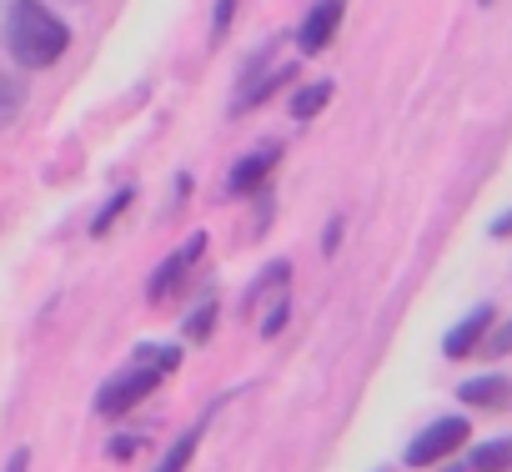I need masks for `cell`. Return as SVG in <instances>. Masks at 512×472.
I'll list each match as a JSON object with an SVG mask.
<instances>
[{
    "label": "cell",
    "instance_id": "2",
    "mask_svg": "<svg viewBox=\"0 0 512 472\" xmlns=\"http://www.w3.org/2000/svg\"><path fill=\"white\" fill-rule=\"evenodd\" d=\"M176 367H181V347L141 342V347L131 352V362H126L116 377H106V387L96 392V412H101V417H121V412H131V407L146 402V397H151Z\"/></svg>",
    "mask_w": 512,
    "mask_h": 472
},
{
    "label": "cell",
    "instance_id": "13",
    "mask_svg": "<svg viewBox=\"0 0 512 472\" xmlns=\"http://www.w3.org/2000/svg\"><path fill=\"white\" fill-rule=\"evenodd\" d=\"M131 201H136V186H121V191H111V201L96 211V221H91V236H106L126 211H131Z\"/></svg>",
    "mask_w": 512,
    "mask_h": 472
},
{
    "label": "cell",
    "instance_id": "10",
    "mask_svg": "<svg viewBox=\"0 0 512 472\" xmlns=\"http://www.w3.org/2000/svg\"><path fill=\"white\" fill-rule=\"evenodd\" d=\"M467 472H512V437H492V442H477L462 462Z\"/></svg>",
    "mask_w": 512,
    "mask_h": 472
},
{
    "label": "cell",
    "instance_id": "8",
    "mask_svg": "<svg viewBox=\"0 0 512 472\" xmlns=\"http://www.w3.org/2000/svg\"><path fill=\"white\" fill-rule=\"evenodd\" d=\"M292 76H297V66H287V61H282V66H267V71H251V81H246V86L236 91L231 111H251V106L272 101V96H277V91H282V86H287Z\"/></svg>",
    "mask_w": 512,
    "mask_h": 472
},
{
    "label": "cell",
    "instance_id": "21",
    "mask_svg": "<svg viewBox=\"0 0 512 472\" xmlns=\"http://www.w3.org/2000/svg\"><path fill=\"white\" fill-rule=\"evenodd\" d=\"M442 472H467V467H462V462H452V467H442Z\"/></svg>",
    "mask_w": 512,
    "mask_h": 472
},
{
    "label": "cell",
    "instance_id": "14",
    "mask_svg": "<svg viewBox=\"0 0 512 472\" xmlns=\"http://www.w3.org/2000/svg\"><path fill=\"white\" fill-rule=\"evenodd\" d=\"M507 352H512V317L507 322H492V332L482 337L477 357H507Z\"/></svg>",
    "mask_w": 512,
    "mask_h": 472
},
{
    "label": "cell",
    "instance_id": "7",
    "mask_svg": "<svg viewBox=\"0 0 512 472\" xmlns=\"http://www.w3.org/2000/svg\"><path fill=\"white\" fill-rule=\"evenodd\" d=\"M492 322H497V307H472L447 337H442V357H452V362H462V357H477V347H482V337L492 332Z\"/></svg>",
    "mask_w": 512,
    "mask_h": 472
},
{
    "label": "cell",
    "instance_id": "12",
    "mask_svg": "<svg viewBox=\"0 0 512 472\" xmlns=\"http://www.w3.org/2000/svg\"><path fill=\"white\" fill-rule=\"evenodd\" d=\"M327 101H332V81H312V86H302V91L292 96V106H287V111H292L297 121H312Z\"/></svg>",
    "mask_w": 512,
    "mask_h": 472
},
{
    "label": "cell",
    "instance_id": "11",
    "mask_svg": "<svg viewBox=\"0 0 512 472\" xmlns=\"http://www.w3.org/2000/svg\"><path fill=\"white\" fill-rule=\"evenodd\" d=\"M196 442H201V427H186L166 452H161V462H156V472H186L191 467V457H196Z\"/></svg>",
    "mask_w": 512,
    "mask_h": 472
},
{
    "label": "cell",
    "instance_id": "15",
    "mask_svg": "<svg viewBox=\"0 0 512 472\" xmlns=\"http://www.w3.org/2000/svg\"><path fill=\"white\" fill-rule=\"evenodd\" d=\"M211 327H216V302H201V307L186 317V337H191V342H206Z\"/></svg>",
    "mask_w": 512,
    "mask_h": 472
},
{
    "label": "cell",
    "instance_id": "18",
    "mask_svg": "<svg viewBox=\"0 0 512 472\" xmlns=\"http://www.w3.org/2000/svg\"><path fill=\"white\" fill-rule=\"evenodd\" d=\"M487 231L497 236V242H502V236H512V211H502V216H497V221H492Z\"/></svg>",
    "mask_w": 512,
    "mask_h": 472
},
{
    "label": "cell",
    "instance_id": "4",
    "mask_svg": "<svg viewBox=\"0 0 512 472\" xmlns=\"http://www.w3.org/2000/svg\"><path fill=\"white\" fill-rule=\"evenodd\" d=\"M206 242H211V236L206 231H191L186 236V242L166 257V262H156V272H151V282H146V297L151 302H166V297H176L181 292V282L201 267V257H206Z\"/></svg>",
    "mask_w": 512,
    "mask_h": 472
},
{
    "label": "cell",
    "instance_id": "19",
    "mask_svg": "<svg viewBox=\"0 0 512 472\" xmlns=\"http://www.w3.org/2000/svg\"><path fill=\"white\" fill-rule=\"evenodd\" d=\"M26 467H31V452H26V447H16V452H11V462H6V472H26Z\"/></svg>",
    "mask_w": 512,
    "mask_h": 472
},
{
    "label": "cell",
    "instance_id": "1",
    "mask_svg": "<svg viewBox=\"0 0 512 472\" xmlns=\"http://www.w3.org/2000/svg\"><path fill=\"white\" fill-rule=\"evenodd\" d=\"M0 36H6V51L26 66V71H46L66 56L71 46V31L66 21L41 6V0H11L6 6V21H0Z\"/></svg>",
    "mask_w": 512,
    "mask_h": 472
},
{
    "label": "cell",
    "instance_id": "17",
    "mask_svg": "<svg viewBox=\"0 0 512 472\" xmlns=\"http://www.w3.org/2000/svg\"><path fill=\"white\" fill-rule=\"evenodd\" d=\"M287 312H292V307H287V297H277V302L267 307V322H262V337H277V332L287 327Z\"/></svg>",
    "mask_w": 512,
    "mask_h": 472
},
{
    "label": "cell",
    "instance_id": "20",
    "mask_svg": "<svg viewBox=\"0 0 512 472\" xmlns=\"http://www.w3.org/2000/svg\"><path fill=\"white\" fill-rule=\"evenodd\" d=\"M337 247H342V216L327 226V252H337Z\"/></svg>",
    "mask_w": 512,
    "mask_h": 472
},
{
    "label": "cell",
    "instance_id": "5",
    "mask_svg": "<svg viewBox=\"0 0 512 472\" xmlns=\"http://www.w3.org/2000/svg\"><path fill=\"white\" fill-rule=\"evenodd\" d=\"M277 166H282V146H277V141L251 146V151L231 166L226 191H231V196H256V191H267V181H272V171H277Z\"/></svg>",
    "mask_w": 512,
    "mask_h": 472
},
{
    "label": "cell",
    "instance_id": "9",
    "mask_svg": "<svg viewBox=\"0 0 512 472\" xmlns=\"http://www.w3.org/2000/svg\"><path fill=\"white\" fill-rule=\"evenodd\" d=\"M457 397H462L467 407H482V412H492V407H507V402H512V377H502V372L467 377V382L457 387Z\"/></svg>",
    "mask_w": 512,
    "mask_h": 472
},
{
    "label": "cell",
    "instance_id": "3",
    "mask_svg": "<svg viewBox=\"0 0 512 472\" xmlns=\"http://www.w3.org/2000/svg\"><path fill=\"white\" fill-rule=\"evenodd\" d=\"M467 417H437V422H427L412 442H407V452H402V462L407 467H437V462H447L462 442H467Z\"/></svg>",
    "mask_w": 512,
    "mask_h": 472
},
{
    "label": "cell",
    "instance_id": "16",
    "mask_svg": "<svg viewBox=\"0 0 512 472\" xmlns=\"http://www.w3.org/2000/svg\"><path fill=\"white\" fill-rule=\"evenodd\" d=\"M236 6H241V0H216V6H211V36H216V41L231 31V16H236Z\"/></svg>",
    "mask_w": 512,
    "mask_h": 472
},
{
    "label": "cell",
    "instance_id": "6",
    "mask_svg": "<svg viewBox=\"0 0 512 472\" xmlns=\"http://www.w3.org/2000/svg\"><path fill=\"white\" fill-rule=\"evenodd\" d=\"M347 16V0H317V6L307 11V21L297 26V51L302 56H317L337 41V26Z\"/></svg>",
    "mask_w": 512,
    "mask_h": 472
}]
</instances>
